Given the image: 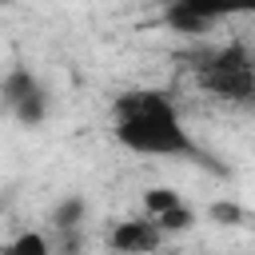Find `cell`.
<instances>
[{
  "label": "cell",
  "instance_id": "obj_1",
  "mask_svg": "<svg viewBox=\"0 0 255 255\" xmlns=\"http://www.w3.org/2000/svg\"><path fill=\"white\" fill-rule=\"evenodd\" d=\"M112 135L120 147L135 151V155H199L191 131L183 128L179 108L171 104V96L155 92V88H135L116 96L112 104Z\"/></svg>",
  "mask_w": 255,
  "mask_h": 255
},
{
  "label": "cell",
  "instance_id": "obj_2",
  "mask_svg": "<svg viewBox=\"0 0 255 255\" xmlns=\"http://www.w3.org/2000/svg\"><path fill=\"white\" fill-rule=\"evenodd\" d=\"M195 84L223 104L247 108L255 100V60H251L247 44H223V48L207 52L203 64H195Z\"/></svg>",
  "mask_w": 255,
  "mask_h": 255
},
{
  "label": "cell",
  "instance_id": "obj_3",
  "mask_svg": "<svg viewBox=\"0 0 255 255\" xmlns=\"http://www.w3.org/2000/svg\"><path fill=\"white\" fill-rule=\"evenodd\" d=\"M0 104L12 112L16 124H24V128H40V124L48 120L52 96H48V88L40 84V76H36L32 68L16 64V68H8L4 80H0Z\"/></svg>",
  "mask_w": 255,
  "mask_h": 255
},
{
  "label": "cell",
  "instance_id": "obj_4",
  "mask_svg": "<svg viewBox=\"0 0 255 255\" xmlns=\"http://www.w3.org/2000/svg\"><path fill=\"white\" fill-rule=\"evenodd\" d=\"M163 231L147 219V215H131V219H116L108 231V251L116 255H155L163 247Z\"/></svg>",
  "mask_w": 255,
  "mask_h": 255
},
{
  "label": "cell",
  "instance_id": "obj_5",
  "mask_svg": "<svg viewBox=\"0 0 255 255\" xmlns=\"http://www.w3.org/2000/svg\"><path fill=\"white\" fill-rule=\"evenodd\" d=\"M183 8H191L195 16H203L207 24H219V20H231V16H243V12H255V0H179Z\"/></svg>",
  "mask_w": 255,
  "mask_h": 255
},
{
  "label": "cell",
  "instance_id": "obj_6",
  "mask_svg": "<svg viewBox=\"0 0 255 255\" xmlns=\"http://www.w3.org/2000/svg\"><path fill=\"white\" fill-rule=\"evenodd\" d=\"M48 223H52V231H84V223H88V199L84 195H64L52 207Z\"/></svg>",
  "mask_w": 255,
  "mask_h": 255
},
{
  "label": "cell",
  "instance_id": "obj_7",
  "mask_svg": "<svg viewBox=\"0 0 255 255\" xmlns=\"http://www.w3.org/2000/svg\"><path fill=\"white\" fill-rule=\"evenodd\" d=\"M151 223L163 231V235H183V231H191L195 227V211L179 199L175 207H167V211H159V215H151Z\"/></svg>",
  "mask_w": 255,
  "mask_h": 255
},
{
  "label": "cell",
  "instance_id": "obj_8",
  "mask_svg": "<svg viewBox=\"0 0 255 255\" xmlns=\"http://www.w3.org/2000/svg\"><path fill=\"white\" fill-rule=\"evenodd\" d=\"M4 255H52V239H48L44 231H20V235L4 247Z\"/></svg>",
  "mask_w": 255,
  "mask_h": 255
},
{
  "label": "cell",
  "instance_id": "obj_9",
  "mask_svg": "<svg viewBox=\"0 0 255 255\" xmlns=\"http://www.w3.org/2000/svg\"><path fill=\"white\" fill-rule=\"evenodd\" d=\"M179 203V191L175 187H147L143 191V215L151 219V215H159V211H167V207H175Z\"/></svg>",
  "mask_w": 255,
  "mask_h": 255
},
{
  "label": "cell",
  "instance_id": "obj_10",
  "mask_svg": "<svg viewBox=\"0 0 255 255\" xmlns=\"http://www.w3.org/2000/svg\"><path fill=\"white\" fill-rule=\"evenodd\" d=\"M211 219H215V223H227V227H235V223H243V219H247V211L223 199V203H211Z\"/></svg>",
  "mask_w": 255,
  "mask_h": 255
}]
</instances>
